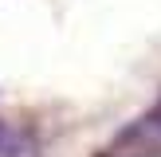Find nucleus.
I'll return each instance as SVG.
<instances>
[{
    "label": "nucleus",
    "mask_w": 161,
    "mask_h": 157,
    "mask_svg": "<svg viewBox=\"0 0 161 157\" xmlns=\"http://www.w3.org/2000/svg\"><path fill=\"white\" fill-rule=\"evenodd\" d=\"M98 157H161V98L110 138Z\"/></svg>",
    "instance_id": "nucleus-1"
},
{
    "label": "nucleus",
    "mask_w": 161,
    "mask_h": 157,
    "mask_svg": "<svg viewBox=\"0 0 161 157\" xmlns=\"http://www.w3.org/2000/svg\"><path fill=\"white\" fill-rule=\"evenodd\" d=\"M0 157H39V141L31 130L0 118Z\"/></svg>",
    "instance_id": "nucleus-2"
}]
</instances>
